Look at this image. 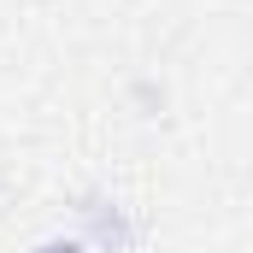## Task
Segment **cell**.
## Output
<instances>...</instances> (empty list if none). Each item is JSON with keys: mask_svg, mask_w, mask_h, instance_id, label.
I'll use <instances>...</instances> for the list:
<instances>
[{"mask_svg": "<svg viewBox=\"0 0 253 253\" xmlns=\"http://www.w3.org/2000/svg\"><path fill=\"white\" fill-rule=\"evenodd\" d=\"M30 253H88V242L83 236H53V242H36Z\"/></svg>", "mask_w": 253, "mask_h": 253, "instance_id": "2", "label": "cell"}, {"mask_svg": "<svg viewBox=\"0 0 253 253\" xmlns=\"http://www.w3.org/2000/svg\"><path fill=\"white\" fill-rule=\"evenodd\" d=\"M77 224H83V242L94 253H129L135 248V218H129L124 200H112V194L88 189L77 200Z\"/></svg>", "mask_w": 253, "mask_h": 253, "instance_id": "1", "label": "cell"}]
</instances>
